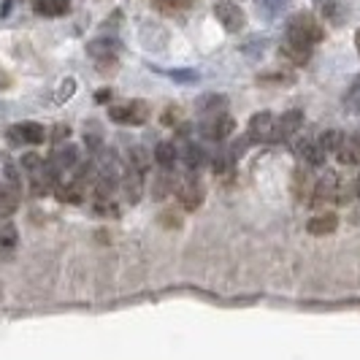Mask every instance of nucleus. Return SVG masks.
Listing matches in <instances>:
<instances>
[{
    "label": "nucleus",
    "mask_w": 360,
    "mask_h": 360,
    "mask_svg": "<svg viewBox=\"0 0 360 360\" xmlns=\"http://www.w3.org/2000/svg\"><path fill=\"white\" fill-rule=\"evenodd\" d=\"M323 27H320V22L311 17V14H298V17L290 19L288 25V41H295V44H301V46H314V44H320L323 41Z\"/></svg>",
    "instance_id": "f257e3e1"
},
{
    "label": "nucleus",
    "mask_w": 360,
    "mask_h": 360,
    "mask_svg": "<svg viewBox=\"0 0 360 360\" xmlns=\"http://www.w3.org/2000/svg\"><path fill=\"white\" fill-rule=\"evenodd\" d=\"M108 117L117 122V125H144L149 120V106L144 101H127L122 106H111L108 108Z\"/></svg>",
    "instance_id": "f03ea898"
},
{
    "label": "nucleus",
    "mask_w": 360,
    "mask_h": 360,
    "mask_svg": "<svg viewBox=\"0 0 360 360\" xmlns=\"http://www.w3.org/2000/svg\"><path fill=\"white\" fill-rule=\"evenodd\" d=\"M330 200H339V176L333 171H325L320 179H314L311 195H309V206H325Z\"/></svg>",
    "instance_id": "7ed1b4c3"
},
{
    "label": "nucleus",
    "mask_w": 360,
    "mask_h": 360,
    "mask_svg": "<svg viewBox=\"0 0 360 360\" xmlns=\"http://www.w3.org/2000/svg\"><path fill=\"white\" fill-rule=\"evenodd\" d=\"M46 130L38 122H19V125L8 127V141L14 146H38L44 144Z\"/></svg>",
    "instance_id": "20e7f679"
},
{
    "label": "nucleus",
    "mask_w": 360,
    "mask_h": 360,
    "mask_svg": "<svg viewBox=\"0 0 360 360\" xmlns=\"http://www.w3.org/2000/svg\"><path fill=\"white\" fill-rule=\"evenodd\" d=\"M214 14H217V19H219V25H222L225 30H231V33H238V30L247 25L244 11L236 6L233 0H217Z\"/></svg>",
    "instance_id": "39448f33"
},
{
    "label": "nucleus",
    "mask_w": 360,
    "mask_h": 360,
    "mask_svg": "<svg viewBox=\"0 0 360 360\" xmlns=\"http://www.w3.org/2000/svg\"><path fill=\"white\" fill-rule=\"evenodd\" d=\"M176 195H179L181 209L195 212L200 203H203V184H200L195 176H190V179H184L179 187H176Z\"/></svg>",
    "instance_id": "423d86ee"
},
{
    "label": "nucleus",
    "mask_w": 360,
    "mask_h": 360,
    "mask_svg": "<svg viewBox=\"0 0 360 360\" xmlns=\"http://www.w3.org/2000/svg\"><path fill=\"white\" fill-rule=\"evenodd\" d=\"M79 162V152H76V146L73 144H60L57 149H54L52 160H49V171H52V176L57 179L63 171H68V168H73Z\"/></svg>",
    "instance_id": "0eeeda50"
},
{
    "label": "nucleus",
    "mask_w": 360,
    "mask_h": 360,
    "mask_svg": "<svg viewBox=\"0 0 360 360\" xmlns=\"http://www.w3.org/2000/svg\"><path fill=\"white\" fill-rule=\"evenodd\" d=\"M236 130V122L231 114H209V120H206V125H203V133L209 136V139H214V141H222V139H228L231 133Z\"/></svg>",
    "instance_id": "6e6552de"
},
{
    "label": "nucleus",
    "mask_w": 360,
    "mask_h": 360,
    "mask_svg": "<svg viewBox=\"0 0 360 360\" xmlns=\"http://www.w3.org/2000/svg\"><path fill=\"white\" fill-rule=\"evenodd\" d=\"M274 114L269 111H260V114H255L252 120H250V139L257 141V144H263V141H271L274 139Z\"/></svg>",
    "instance_id": "1a4fd4ad"
},
{
    "label": "nucleus",
    "mask_w": 360,
    "mask_h": 360,
    "mask_svg": "<svg viewBox=\"0 0 360 360\" xmlns=\"http://www.w3.org/2000/svg\"><path fill=\"white\" fill-rule=\"evenodd\" d=\"M301 122H304V114H301V111H288L279 122H274V139H276V141H288V139H292L295 130L301 127Z\"/></svg>",
    "instance_id": "9d476101"
},
{
    "label": "nucleus",
    "mask_w": 360,
    "mask_h": 360,
    "mask_svg": "<svg viewBox=\"0 0 360 360\" xmlns=\"http://www.w3.org/2000/svg\"><path fill=\"white\" fill-rule=\"evenodd\" d=\"M336 158L344 165H360V136H344L336 149Z\"/></svg>",
    "instance_id": "9b49d317"
},
{
    "label": "nucleus",
    "mask_w": 360,
    "mask_h": 360,
    "mask_svg": "<svg viewBox=\"0 0 360 360\" xmlns=\"http://www.w3.org/2000/svg\"><path fill=\"white\" fill-rule=\"evenodd\" d=\"M33 11L41 17H65L71 11V0H33Z\"/></svg>",
    "instance_id": "f8f14e48"
},
{
    "label": "nucleus",
    "mask_w": 360,
    "mask_h": 360,
    "mask_svg": "<svg viewBox=\"0 0 360 360\" xmlns=\"http://www.w3.org/2000/svg\"><path fill=\"white\" fill-rule=\"evenodd\" d=\"M339 228V217L333 212H323V214L311 217L309 219V233L311 236H328Z\"/></svg>",
    "instance_id": "ddd939ff"
},
{
    "label": "nucleus",
    "mask_w": 360,
    "mask_h": 360,
    "mask_svg": "<svg viewBox=\"0 0 360 360\" xmlns=\"http://www.w3.org/2000/svg\"><path fill=\"white\" fill-rule=\"evenodd\" d=\"M90 54L98 60V65L101 63H114L117 60V54H120V44L117 41H108V38H103V41H92L90 44Z\"/></svg>",
    "instance_id": "4468645a"
},
{
    "label": "nucleus",
    "mask_w": 360,
    "mask_h": 360,
    "mask_svg": "<svg viewBox=\"0 0 360 360\" xmlns=\"http://www.w3.org/2000/svg\"><path fill=\"white\" fill-rule=\"evenodd\" d=\"M282 57L288 60V63H292V65H307L309 57H311V49L309 46H301V44H295V41H288L285 38V44H282Z\"/></svg>",
    "instance_id": "2eb2a0df"
},
{
    "label": "nucleus",
    "mask_w": 360,
    "mask_h": 360,
    "mask_svg": "<svg viewBox=\"0 0 360 360\" xmlns=\"http://www.w3.org/2000/svg\"><path fill=\"white\" fill-rule=\"evenodd\" d=\"M298 152H301V158H304L307 165H323L325 155H328L323 146H320V141H311V139L301 141V144H298Z\"/></svg>",
    "instance_id": "dca6fc26"
},
{
    "label": "nucleus",
    "mask_w": 360,
    "mask_h": 360,
    "mask_svg": "<svg viewBox=\"0 0 360 360\" xmlns=\"http://www.w3.org/2000/svg\"><path fill=\"white\" fill-rule=\"evenodd\" d=\"M19 209V195L14 187L0 184V217H11Z\"/></svg>",
    "instance_id": "f3484780"
},
{
    "label": "nucleus",
    "mask_w": 360,
    "mask_h": 360,
    "mask_svg": "<svg viewBox=\"0 0 360 360\" xmlns=\"http://www.w3.org/2000/svg\"><path fill=\"white\" fill-rule=\"evenodd\" d=\"M57 198L65 200V203H79L84 198V184L79 179L68 181V184H57Z\"/></svg>",
    "instance_id": "a211bd4d"
},
{
    "label": "nucleus",
    "mask_w": 360,
    "mask_h": 360,
    "mask_svg": "<svg viewBox=\"0 0 360 360\" xmlns=\"http://www.w3.org/2000/svg\"><path fill=\"white\" fill-rule=\"evenodd\" d=\"M195 0H155V8L160 14H168V17H176V14H184L187 8H193Z\"/></svg>",
    "instance_id": "6ab92c4d"
},
{
    "label": "nucleus",
    "mask_w": 360,
    "mask_h": 360,
    "mask_svg": "<svg viewBox=\"0 0 360 360\" xmlns=\"http://www.w3.org/2000/svg\"><path fill=\"white\" fill-rule=\"evenodd\" d=\"M155 160H158V165H162L165 171L174 168V162H176V146H174V141H160L158 149H155Z\"/></svg>",
    "instance_id": "aec40b11"
},
{
    "label": "nucleus",
    "mask_w": 360,
    "mask_h": 360,
    "mask_svg": "<svg viewBox=\"0 0 360 360\" xmlns=\"http://www.w3.org/2000/svg\"><path fill=\"white\" fill-rule=\"evenodd\" d=\"M0 247H17V228L11 225V217H0Z\"/></svg>",
    "instance_id": "412c9836"
},
{
    "label": "nucleus",
    "mask_w": 360,
    "mask_h": 360,
    "mask_svg": "<svg viewBox=\"0 0 360 360\" xmlns=\"http://www.w3.org/2000/svg\"><path fill=\"white\" fill-rule=\"evenodd\" d=\"M146 168H149V158H146V152L141 146H133L130 149V171H136V174H141L144 176Z\"/></svg>",
    "instance_id": "4be33fe9"
},
{
    "label": "nucleus",
    "mask_w": 360,
    "mask_h": 360,
    "mask_svg": "<svg viewBox=\"0 0 360 360\" xmlns=\"http://www.w3.org/2000/svg\"><path fill=\"white\" fill-rule=\"evenodd\" d=\"M184 162L190 165V171H198L200 165H203V155H200V149L195 144L184 146Z\"/></svg>",
    "instance_id": "5701e85b"
},
{
    "label": "nucleus",
    "mask_w": 360,
    "mask_h": 360,
    "mask_svg": "<svg viewBox=\"0 0 360 360\" xmlns=\"http://www.w3.org/2000/svg\"><path fill=\"white\" fill-rule=\"evenodd\" d=\"M342 133H336V130H328V133H323V139H320V146H323L325 152H336L339 149V144H342Z\"/></svg>",
    "instance_id": "b1692460"
},
{
    "label": "nucleus",
    "mask_w": 360,
    "mask_h": 360,
    "mask_svg": "<svg viewBox=\"0 0 360 360\" xmlns=\"http://www.w3.org/2000/svg\"><path fill=\"white\" fill-rule=\"evenodd\" d=\"M171 187H174V179L162 174V176H158V181H155V193H152V195H155V198H162V195L171 193Z\"/></svg>",
    "instance_id": "393cba45"
},
{
    "label": "nucleus",
    "mask_w": 360,
    "mask_h": 360,
    "mask_svg": "<svg viewBox=\"0 0 360 360\" xmlns=\"http://www.w3.org/2000/svg\"><path fill=\"white\" fill-rule=\"evenodd\" d=\"M8 84H11V82H8V73L0 68V87H8Z\"/></svg>",
    "instance_id": "a878e982"
},
{
    "label": "nucleus",
    "mask_w": 360,
    "mask_h": 360,
    "mask_svg": "<svg viewBox=\"0 0 360 360\" xmlns=\"http://www.w3.org/2000/svg\"><path fill=\"white\" fill-rule=\"evenodd\" d=\"M355 195H358V198H360V179L355 181Z\"/></svg>",
    "instance_id": "bb28decb"
},
{
    "label": "nucleus",
    "mask_w": 360,
    "mask_h": 360,
    "mask_svg": "<svg viewBox=\"0 0 360 360\" xmlns=\"http://www.w3.org/2000/svg\"><path fill=\"white\" fill-rule=\"evenodd\" d=\"M355 44H358V52H360V33L355 36Z\"/></svg>",
    "instance_id": "cd10ccee"
}]
</instances>
